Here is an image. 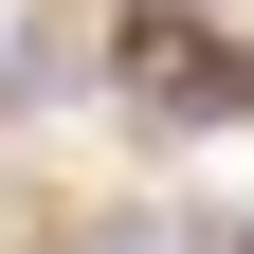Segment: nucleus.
<instances>
[{"label":"nucleus","mask_w":254,"mask_h":254,"mask_svg":"<svg viewBox=\"0 0 254 254\" xmlns=\"http://www.w3.org/2000/svg\"><path fill=\"white\" fill-rule=\"evenodd\" d=\"M127 73H145V109H254V55H200V37L127 55Z\"/></svg>","instance_id":"nucleus-1"},{"label":"nucleus","mask_w":254,"mask_h":254,"mask_svg":"<svg viewBox=\"0 0 254 254\" xmlns=\"http://www.w3.org/2000/svg\"><path fill=\"white\" fill-rule=\"evenodd\" d=\"M109 254H200V236H109Z\"/></svg>","instance_id":"nucleus-2"}]
</instances>
